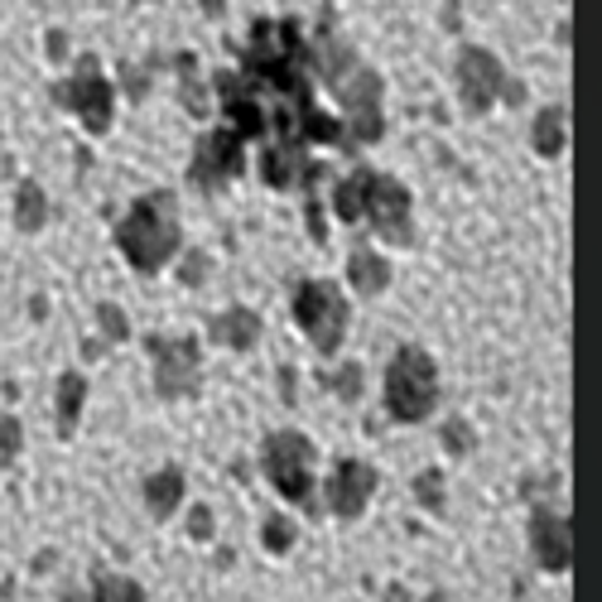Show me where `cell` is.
Returning a JSON list of instances; mask_svg holds the SVG:
<instances>
[{
  "label": "cell",
  "instance_id": "6da1fadb",
  "mask_svg": "<svg viewBox=\"0 0 602 602\" xmlns=\"http://www.w3.org/2000/svg\"><path fill=\"white\" fill-rule=\"evenodd\" d=\"M120 256L136 265L140 275L164 270V261L178 251V217H174V193H150L136 202V212L116 227Z\"/></svg>",
  "mask_w": 602,
  "mask_h": 602
},
{
  "label": "cell",
  "instance_id": "7a4b0ae2",
  "mask_svg": "<svg viewBox=\"0 0 602 602\" xmlns=\"http://www.w3.org/2000/svg\"><path fill=\"white\" fill-rule=\"evenodd\" d=\"M439 409V367L425 347H395L385 367V415L395 425H425Z\"/></svg>",
  "mask_w": 602,
  "mask_h": 602
},
{
  "label": "cell",
  "instance_id": "3957f363",
  "mask_svg": "<svg viewBox=\"0 0 602 602\" xmlns=\"http://www.w3.org/2000/svg\"><path fill=\"white\" fill-rule=\"evenodd\" d=\"M313 463H319V449L299 429H275L261 443V473L275 487V497L309 516H313Z\"/></svg>",
  "mask_w": 602,
  "mask_h": 602
},
{
  "label": "cell",
  "instance_id": "277c9868",
  "mask_svg": "<svg viewBox=\"0 0 602 602\" xmlns=\"http://www.w3.org/2000/svg\"><path fill=\"white\" fill-rule=\"evenodd\" d=\"M347 299H343V289H337L333 280H309V285H299V294H294V323L304 328V337L313 347H319L323 357H333L337 347H343V337H347Z\"/></svg>",
  "mask_w": 602,
  "mask_h": 602
},
{
  "label": "cell",
  "instance_id": "5b68a950",
  "mask_svg": "<svg viewBox=\"0 0 602 602\" xmlns=\"http://www.w3.org/2000/svg\"><path fill=\"white\" fill-rule=\"evenodd\" d=\"M154 357V395L160 401H198L202 391V352L193 337H144Z\"/></svg>",
  "mask_w": 602,
  "mask_h": 602
},
{
  "label": "cell",
  "instance_id": "8992f818",
  "mask_svg": "<svg viewBox=\"0 0 602 602\" xmlns=\"http://www.w3.org/2000/svg\"><path fill=\"white\" fill-rule=\"evenodd\" d=\"M377 487H381V477H377V467L371 463H361V458H337L333 473L323 477L328 516H337V521H357V516H367Z\"/></svg>",
  "mask_w": 602,
  "mask_h": 602
},
{
  "label": "cell",
  "instance_id": "52a82bcc",
  "mask_svg": "<svg viewBox=\"0 0 602 602\" xmlns=\"http://www.w3.org/2000/svg\"><path fill=\"white\" fill-rule=\"evenodd\" d=\"M525 535H530V554L545 574H569V559H574V530L564 521L554 506H535L525 521Z\"/></svg>",
  "mask_w": 602,
  "mask_h": 602
},
{
  "label": "cell",
  "instance_id": "ba28073f",
  "mask_svg": "<svg viewBox=\"0 0 602 602\" xmlns=\"http://www.w3.org/2000/svg\"><path fill=\"white\" fill-rule=\"evenodd\" d=\"M361 208L371 212V222H377V232H381L385 241H395V246H405V241H409V193L395 184V178L367 174V188H361Z\"/></svg>",
  "mask_w": 602,
  "mask_h": 602
},
{
  "label": "cell",
  "instance_id": "9c48e42d",
  "mask_svg": "<svg viewBox=\"0 0 602 602\" xmlns=\"http://www.w3.org/2000/svg\"><path fill=\"white\" fill-rule=\"evenodd\" d=\"M236 169H241V136L236 130H217V136L202 140L198 164H193V178H198L202 188H217V184H227Z\"/></svg>",
  "mask_w": 602,
  "mask_h": 602
},
{
  "label": "cell",
  "instance_id": "30bf717a",
  "mask_svg": "<svg viewBox=\"0 0 602 602\" xmlns=\"http://www.w3.org/2000/svg\"><path fill=\"white\" fill-rule=\"evenodd\" d=\"M140 497H144V511H150L154 521H169L188 497V473L178 463H164L160 473H150L140 482Z\"/></svg>",
  "mask_w": 602,
  "mask_h": 602
},
{
  "label": "cell",
  "instance_id": "8fae6325",
  "mask_svg": "<svg viewBox=\"0 0 602 602\" xmlns=\"http://www.w3.org/2000/svg\"><path fill=\"white\" fill-rule=\"evenodd\" d=\"M82 405H88V377H82V371H63L58 385H54V429H58V439L63 443L78 433Z\"/></svg>",
  "mask_w": 602,
  "mask_h": 602
},
{
  "label": "cell",
  "instance_id": "7c38bea8",
  "mask_svg": "<svg viewBox=\"0 0 602 602\" xmlns=\"http://www.w3.org/2000/svg\"><path fill=\"white\" fill-rule=\"evenodd\" d=\"M208 337L217 347H227V352H251L261 343V319L251 309H227L208 323Z\"/></svg>",
  "mask_w": 602,
  "mask_h": 602
},
{
  "label": "cell",
  "instance_id": "4fadbf2b",
  "mask_svg": "<svg viewBox=\"0 0 602 602\" xmlns=\"http://www.w3.org/2000/svg\"><path fill=\"white\" fill-rule=\"evenodd\" d=\"M347 280L357 285V294H381L385 285H391V265H385V256H377L371 246H357L352 261H347Z\"/></svg>",
  "mask_w": 602,
  "mask_h": 602
},
{
  "label": "cell",
  "instance_id": "5bb4252c",
  "mask_svg": "<svg viewBox=\"0 0 602 602\" xmlns=\"http://www.w3.org/2000/svg\"><path fill=\"white\" fill-rule=\"evenodd\" d=\"M409 497H415L419 511L443 516V511H449V477H443L439 467H425V473L409 482Z\"/></svg>",
  "mask_w": 602,
  "mask_h": 602
},
{
  "label": "cell",
  "instance_id": "9a60e30c",
  "mask_svg": "<svg viewBox=\"0 0 602 602\" xmlns=\"http://www.w3.org/2000/svg\"><path fill=\"white\" fill-rule=\"evenodd\" d=\"M92 602H144V588L126 574H106V569H92Z\"/></svg>",
  "mask_w": 602,
  "mask_h": 602
},
{
  "label": "cell",
  "instance_id": "2e32d148",
  "mask_svg": "<svg viewBox=\"0 0 602 602\" xmlns=\"http://www.w3.org/2000/svg\"><path fill=\"white\" fill-rule=\"evenodd\" d=\"M261 545H265V554H289L299 545V521L294 516H265L261 521Z\"/></svg>",
  "mask_w": 602,
  "mask_h": 602
},
{
  "label": "cell",
  "instance_id": "e0dca14e",
  "mask_svg": "<svg viewBox=\"0 0 602 602\" xmlns=\"http://www.w3.org/2000/svg\"><path fill=\"white\" fill-rule=\"evenodd\" d=\"M439 443H443V453L458 463V458H467V453L477 449V429L467 425V419H449V425L439 429Z\"/></svg>",
  "mask_w": 602,
  "mask_h": 602
},
{
  "label": "cell",
  "instance_id": "ac0fdd59",
  "mask_svg": "<svg viewBox=\"0 0 602 602\" xmlns=\"http://www.w3.org/2000/svg\"><path fill=\"white\" fill-rule=\"evenodd\" d=\"M535 150L545 154V160H554V154L564 150V112H545L535 120Z\"/></svg>",
  "mask_w": 602,
  "mask_h": 602
},
{
  "label": "cell",
  "instance_id": "d6986e66",
  "mask_svg": "<svg viewBox=\"0 0 602 602\" xmlns=\"http://www.w3.org/2000/svg\"><path fill=\"white\" fill-rule=\"evenodd\" d=\"M20 453H24V425H20L15 415H0V473H5V467H15Z\"/></svg>",
  "mask_w": 602,
  "mask_h": 602
},
{
  "label": "cell",
  "instance_id": "ffe728a7",
  "mask_svg": "<svg viewBox=\"0 0 602 602\" xmlns=\"http://www.w3.org/2000/svg\"><path fill=\"white\" fill-rule=\"evenodd\" d=\"M15 222H20V232H39V227H44V193L34 188V184L20 188V212H15Z\"/></svg>",
  "mask_w": 602,
  "mask_h": 602
},
{
  "label": "cell",
  "instance_id": "44dd1931",
  "mask_svg": "<svg viewBox=\"0 0 602 602\" xmlns=\"http://www.w3.org/2000/svg\"><path fill=\"white\" fill-rule=\"evenodd\" d=\"M361 381H367V371H361V361H343L337 367V377H333V391H337V401H361Z\"/></svg>",
  "mask_w": 602,
  "mask_h": 602
},
{
  "label": "cell",
  "instance_id": "7402d4cb",
  "mask_svg": "<svg viewBox=\"0 0 602 602\" xmlns=\"http://www.w3.org/2000/svg\"><path fill=\"white\" fill-rule=\"evenodd\" d=\"M96 323H102L106 343H126V337H130V323H126V313H120L116 304H102V309H96Z\"/></svg>",
  "mask_w": 602,
  "mask_h": 602
},
{
  "label": "cell",
  "instance_id": "603a6c76",
  "mask_svg": "<svg viewBox=\"0 0 602 602\" xmlns=\"http://www.w3.org/2000/svg\"><path fill=\"white\" fill-rule=\"evenodd\" d=\"M212 535H217L212 506H188V540H198V545H208Z\"/></svg>",
  "mask_w": 602,
  "mask_h": 602
},
{
  "label": "cell",
  "instance_id": "cb8c5ba5",
  "mask_svg": "<svg viewBox=\"0 0 602 602\" xmlns=\"http://www.w3.org/2000/svg\"><path fill=\"white\" fill-rule=\"evenodd\" d=\"M381 602H415V593H409V588H401V583H385V588H381Z\"/></svg>",
  "mask_w": 602,
  "mask_h": 602
},
{
  "label": "cell",
  "instance_id": "d4e9b609",
  "mask_svg": "<svg viewBox=\"0 0 602 602\" xmlns=\"http://www.w3.org/2000/svg\"><path fill=\"white\" fill-rule=\"evenodd\" d=\"M280 395H285V405H299L294 401V371H289V367L280 371Z\"/></svg>",
  "mask_w": 602,
  "mask_h": 602
},
{
  "label": "cell",
  "instance_id": "484cf974",
  "mask_svg": "<svg viewBox=\"0 0 602 602\" xmlns=\"http://www.w3.org/2000/svg\"><path fill=\"white\" fill-rule=\"evenodd\" d=\"M202 270H208V261L193 256V261H188V285H198V280H202Z\"/></svg>",
  "mask_w": 602,
  "mask_h": 602
},
{
  "label": "cell",
  "instance_id": "4316f807",
  "mask_svg": "<svg viewBox=\"0 0 602 602\" xmlns=\"http://www.w3.org/2000/svg\"><path fill=\"white\" fill-rule=\"evenodd\" d=\"M425 602H449V593H443V588H433V593H425Z\"/></svg>",
  "mask_w": 602,
  "mask_h": 602
},
{
  "label": "cell",
  "instance_id": "83f0119b",
  "mask_svg": "<svg viewBox=\"0 0 602 602\" xmlns=\"http://www.w3.org/2000/svg\"><path fill=\"white\" fill-rule=\"evenodd\" d=\"M58 602H78V598H68V593H63V598H58Z\"/></svg>",
  "mask_w": 602,
  "mask_h": 602
}]
</instances>
